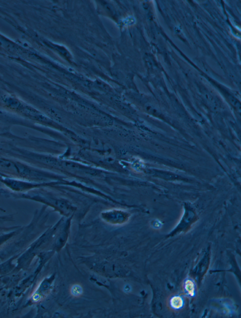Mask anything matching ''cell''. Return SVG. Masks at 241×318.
I'll return each instance as SVG.
<instances>
[{"mask_svg":"<svg viewBox=\"0 0 241 318\" xmlns=\"http://www.w3.org/2000/svg\"><path fill=\"white\" fill-rule=\"evenodd\" d=\"M171 305L174 308H180L183 305L182 300L179 296H174L171 299Z\"/></svg>","mask_w":241,"mask_h":318,"instance_id":"obj_1","label":"cell"},{"mask_svg":"<svg viewBox=\"0 0 241 318\" xmlns=\"http://www.w3.org/2000/svg\"><path fill=\"white\" fill-rule=\"evenodd\" d=\"M81 286L78 285H74L71 288V292L74 296H78L82 295V292L83 291Z\"/></svg>","mask_w":241,"mask_h":318,"instance_id":"obj_3","label":"cell"},{"mask_svg":"<svg viewBox=\"0 0 241 318\" xmlns=\"http://www.w3.org/2000/svg\"><path fill=\"white\" fill-rule=\"evenodd\" d=\"M185 287L188 293L191 296H193L195 292V287L193 282L190 280H187L185 282Z\"/></svg>","mask_w":241,"mask_h":318,"instance_id":"obj_2","label":"cell"}]
</instances>
